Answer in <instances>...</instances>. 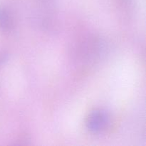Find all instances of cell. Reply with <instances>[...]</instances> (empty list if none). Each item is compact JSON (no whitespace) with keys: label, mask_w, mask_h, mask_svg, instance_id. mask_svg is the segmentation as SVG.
<instances>
[{"label":"cell","mask_w":146,"mask_h":146,"mask_svg":"<svg viewBox=\"0 0 146 146\" xmlns=\"http://www.w3.org/2000/svg\"><path fill=\"white\" fill-rule=\"evenodd\" d=\"M108 123V116L102 110H95L87 118L86 127L92 133H98L105 129Z\"/></svg>","instance_id":"cell-1"},{"label":"cell","mask_w":146,"mask_h":146,"mask_svg":"<svg viewBox=\"0 0 146 146\" xmlns=\"http://www.w3.org/2000/svg\"><path fill=\"white\" fill-rule=\"evenodd\" d=\"M11 26L9 14L4 7H0V29L7 31Z\"/></svg>","instance_id":"cell-2"}]
</instances>
